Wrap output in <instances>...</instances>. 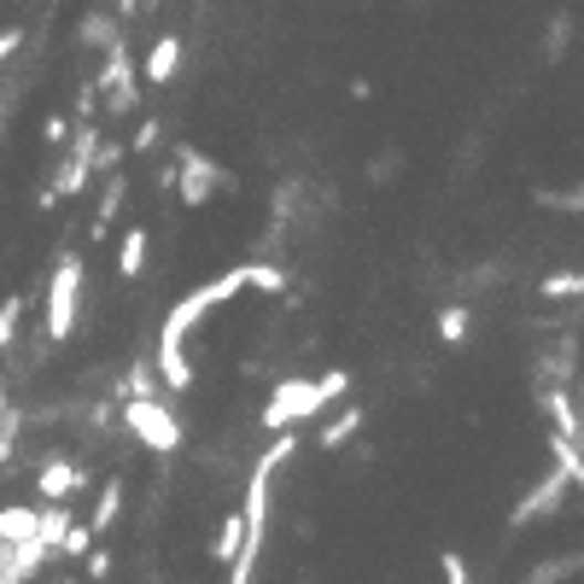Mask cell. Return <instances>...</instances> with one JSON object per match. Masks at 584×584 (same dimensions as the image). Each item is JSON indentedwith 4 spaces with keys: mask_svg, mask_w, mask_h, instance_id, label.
Segmentation results:
<instances>
[{
    "mask_svg": "<svg viewBox=\"0 0 584 584\" xmlns=\"http://www.w3.org/2000/svg\"><path fill=\"white\" fill-rule=\"evenodd\" d=\"M246 292V263L240 269H228V275H211L205 286H194L187 299H176L170 310H164V322H158V351H153V368H158V380L164 392H187L194 386V363H187V333H194L222 299H240Z\"/></svg>",
    "mask_w": 584,
    "mask_h": 584,
    "instance_id": "obj_1",
    "label": "cell"
},
{
    "mask_svg": "<svg viewBox=\"0 0 584 584\" xmlns=\"http://www.w3.org/2000/svg\"><path fill=\"white\" fill-rule=\"evenodd\" d=\"M351 392V374L345 368H327V374H286V380L269 392V404H263V432H286V427H299V421H316V415H327L333 404H340Z\"/></svg>",
    "mask_w": 584,
    "mask_h": 584,
    "instance_id": "obj_2",
    "label": "cell"
},
{
    "mask_svg": "<svg viewBox=\"0 0 584 584\" xmlns=\"http://www.w3.org/2000/svg\"><path fill=\"white\" fill-rule=\"evenodd\" d=\"M123 427L153 456L181 450V415L170 409V392H158V398H123Z\"/></svg>",
    "mask_w": 584,
    "mask_h": 584,
    "instance_id": "obj_3",
    "label": "cell"
},
{
    "mask_svg": "<svg viewBox=\"0 0 584 584\" xmlns=\"http://www.w3.org/2000/svg\"><path fill=\"white\" fill-rule=\"evenodd\" d=\"M82 281H88V269H82L76 252L59 258V269L48 275V316H41V340L65 345L76 333V310H82Z\"/></svg>",
    "mask_w": 584,
    "mask_h": 584,
    "instance_id": "obj_4",
    "label": "cell"
},
{
    "mask_svg": "<svg viewBox=\"0 0 584 584\" xmlns=\"http://www.w3.org/2000/svg\"><path fill=\"white\" fill-rule=\"evenodd\" d=\"M176 194L187 211H205L217 194H228L234 187V176H228V164H217L211 153H199V146H176Z\"/></svg>",
    "mask_w": 584,
    "mask_h": 584,
    "instance_id": "obj_5",
    "label": "cell"
},
{
    "mask_svg": "<svg viewBox=\"0 0 584 584\" xmlns=\"http://www.w3.org/2000/svg\"><path fill=\"white\" fill-rule=\"evenodd\" d=\"M94 94L106 100L112 117H129L135 112V59H129L123 41H112V48H106V65L94 71Z\"/></svg>",
    "mask_w": 584,
    "mask_h": 584,
    "instance_id": "obj_6",
    "label": "cell"
},
{
    "mask_svg": "<svg viewBox=\"0 0 584 584\" xmlns=\"http://www.w3.org/2000/svg\"><path fill=\"white\" fill-rule=\"evenodd\" d=\"M567 491H578V486H573V479L561 473V468H550V473L538 479V486H532V491L514 503V514H509V532H526V526H538L544 514H555V509H561V497H567Z\"/></svg>",
    "mask_w": 584,
    "mask_h": 584,
    "instance_id": "obj_7",
    "label": "cell"
},
{
    "mask_svg": "<svg viewBox=\"0 0 584 584\" xmlns=\"http://www.w3.org/2000/svg\"><path fill=\"white\" fill-rule=\"evenodd\" d=\"M35 486L48 503H71L76 491H88V468H76L65 450H48L41 456V468H35Z\"/></svg>",
    "mask_w": 584,
    "mask_h": 584,
    "instance_id": "obj_8",
    "label": "cell"
},
{
    "mask_svg": "<svg viewBox=\"0 0 584 584\" xmlns=\"http://www.w3.org/2000/svg\"><path fill=\"white\" fill-rule=\"evenodd\" d=\"M176 71H181V35H158L153 48H146V65H140L135 76H146L153 88H164Z\"/></svg>",
    "mask_w": 584,
    "mask_h": 584,
    "instance_id": "obj_9",
    "label": "cell"
},
{
    "mask_svg": "<svg viewBox=\"0 0 584 584\" xmlns=\"http://www.w3.org/2000/svg\"><path fill=\"white\" fill-rule=\"evenodd\" d=\"M363 421H368V415H363L357 404H345V398H340V415H333V421H322V432H316V445H322V450H345V445H351V438H357V432H363Z\"/></svg>",
    "mask_w": 584,
    "mask_h": 584,
    "instance_id": "obj_10",
    "label": "cell"
},
{
    "mask_svg": "<svg viewBox=\"0 0 584 584\" xmlns=\"http://www.w3.org/2000/svg\"><path fill=\"white\" fill-rule=\"evenodd\" d=\"M544 415L555 421L561 438H584L578 427V398H573V386H544Z\"/></svg>",
    "mask_w": 584,
    "mask_h": 584,
    "instance_id": "obj_11",
    "label": "cell"
},
{
    "mask_svg": "<svg viewBox=\"0 0 584 584\" xmlns=\"http://www.w3.org/2000/svg\"><path fill=\"white\" fill-rule=\"evenodd\" d=\"M146 252H153V240H146V228H123V240H117V275H123V281H140Z\"/></svg>",
    "mask_w": 584,
    "mask_h": 584,
    "instance_id": "obj_12",
    "label": "cell"
},
{
    "mask_svg": "<svg viewBox=\"0 0 584 584\" xmlns=\"http://www.w3.org/2000/svg\"><path fill=\"white\" fill-rule=\"evenodd\" d=\"M117 514H123V479H106V486H100V503H94V514L82 520V526H88L94 538H106V532L117 526Z\"/></svg>",
    "mask_w": 584,
    "mask_h": 584,
    "instance_id": "obj_13",
    "label": "cell"
},
{
    "mask_svg": "<svg viewBox=\"0 0 584 584\" xmlns=\"http://www.w3.org/2000/svg\"><path fill=\"white\" fill-rule=\"evenodd\" d=\"M123 194H129V176H123V170H112V176H106V194H100V205H94V228H88V234H94V246L106 240V228H112V217H117Z\"/></svg>",
    "mask_w": 584,
    "mask_h": 584,
    "instance_id": "obj_14",
    "label": "cell"
},
{
    "mask_svg": "<svg viewBox=\"0 0 584 584\" xmlns=\"http://www.w3.org/2000/svg\"><path fill=\"white\" fill-rule=\"evenodd\" d=\"M240 544H246V520H240V509H228V514H222V526H217V550H211V555L228 567V561L240 555Z\"/></svg>",
    "mask_w": 584,
    "mask_h": 584,
    "instance_id": "obj_15",
    "label": "cell"
},
{
    "mask_svg": "<svg viewBox=\"0 0 584 584\" xmlns=\"http://www.w3.org/2000/svg\"><path fill=\"white\" fill-rule=\"evenodd\" d=\"M468 333H473V310L468 304H445V310H438V340H445V345H462Z\"/></svg>",
    "mask_w": 584,
    "mask_h": 584,
    "instance_id": "obj_16",
    "label": "cell"
},
{
    "mask_svg": "<svg viewBox=\"0 0 584 584\" xmlns=\"http://www.w3.org/2000/svg\"><path fill=\"white\" fill-rule=\"evenodd\" d=\"M246 286H252V292H269V299H275V292L286 286V269H281V263H269V258H252V263H246Z\"/></svg>",
    "mask_w": 584,
    "mask_h": 584,
    "instance_id": "obj_17",
    "label": "cell"
},
{
    "mask_svg": "<svg viewBox=\"0 0 584 584\" xmlns=\"http://www.w3.org/2000/svg\"><path fill=\"white\" fill-rule=\"evenodd\" d=\"M550 456H555V468L573 479V486H584V456H578V438H561L550 432Z\"/></svg>",
    "mask_w": 584,
    "mask_h": 584,
    "instance_id": "obj_18",
    "label": "cell"
},
{
    "mask_svg": "<svg viewBox=\"0 0 584 584\" xmlns=\"http://www.w3.org/2000/svg\"><path fill=\"white\" fill-rule=\"evenodd\" d=\"M94 544H100V538H94L88 526H82V520H71V526H65V538H59V550H53V561H82Z\"/></svg>",
    "mask_w": 584,
    "mask_h": 584,
    "instance_id": "obj_19",
    "label": "cell"
},
{
    "mask_svg": "<svg viewBox=\"0 0 584 584\" xmlns=\"http://www.w3.org/2000/svg\"><path fill=\"white\" fill-rule=\"evenodd\" d=\"M82 41H88L94 53H106L112 41H123V30H117V18H106V12H94L88 24H82Z\"/></svg>",
    "mask_w": 584,
    "mask_h": 584,
    "instance_id": "obj_20",
    "label": "cell"
},
{
    "mask_svg": "<svg viewBox=\"0 0 584 584\" xmlns=\"http://www.w3.org/2000/svg\"><path fill=\"white\" fill-rule=\"evenodd\" d=\"M538 292H544V299H578V292H584V275H578V269H555V275L538 281Z\"/></svg>",
    "mask_w": 584,
    "mask_h": 584,
    "instance_id": "obj_21",
    "label": "cell"
},
{
    "mask_svg": "<svg viewBox=\"0 0 584 584\" xmlns=\"http://www.w3.org/2000/svg\"><path fill=\"white\" fill-rule=\"evenodd\" d=\"M158 392H164L158 368H153V363H135V368H129V392H123V398H158Z\"/></svg>",
    "mask_w": 584,
    "mask_h": 584,
    "instance_id": "obj_22",
    "label": "cell"
},
{
    "mask_svg": "<svg viewBox=\"0 0 584 584\" xmlns=\"http://www.w3.org/2000/svg\"><path fill=\"white\" fill-rule=\"evenodd\" d=\"M567 573H578V555H567V561H544V567H532L526 578H520V584H561V578H567Z\"/></svg>",
    "mask_w": 584,
    "mask_h": 584,
    "instance_id": "obj_23",
    "label": "cell"
},
{
    "mask_svg": "<svg viewBox=\"0 0 584 584\" xmlns=\"http://www.w3.org/2000/svg\"><path fill=\"white\" fill-rule=\"evenodd\" d=\"M18 322H24V299H7V304H0V351H12Z\"/></svg>",
    "mask_w": 584,
    "mask_h": 584,
    "instance_id": "obj_24",
    "label": "cell"
},
{
    "mask_svg": "<svg viewBox=\"0 0 584 584\" xmlns=\"http://www.w3.org/2000/svg\"><path fill=\"white\" fill-rule=\"evenodd\" d=\"M438 573H445V584H473V567H468L462 550H445V555H438Z\"/></svg>",
    "mask_w": 584,
    "mask_h": 584,
    "instance_id": "obj_25",
    "label": "cell"
},
{
    "mask_svg": "<svg viewBox=\"0 0 584 584\" xmlns=\"http://www.w3.org/2000/svg\"><path fill=\"white\" fill-rule=\"evenodd\" d=\"M82 573H88V584H106L112 578V550H88V555H82Z\"/></svg>",
    "mask_w": 584,
    "mask_h": 584,
    "instance_id": "obj_26",
    "label": "cell"
},
{
    "mask_svg": "<svg viewBox=\"0 0 584 584\" xmlns=\"http://www.w3.org/2000/svg\"><path fill=\"white\" fill-rule=\"evenodd\" d=\"M41 140H48V146H65V140H71V117H59V112L41 117Z\"/></svg>",
    "mask_w": 584,
    "mask_h": 584,
    "instance_id": "obj_27",
    "label": "cell"
},
{
    "mask_svg": "<svg viewBox=\"0 0 584 584\" xmlns=\"http://www.w3.org/2000/svg\"><path fill=\"white\" fill-rule=\"evenodd\" d=\"M164 140V129H158V117H146L140 129H135V140H129V153H153V146Z\"/></svg>",
    "mask_w": 584,
    "mask_h": 584,
    "instance_id": "obj_28",
    "label": "cell"
},
{
    "mask_svg": "<svg viewBox=\"0 0 584 584\" xmlns=\"http://www.w3.org/2000/svg\"><path fill=\"white\" fill-rule=\"evenodd\" d=\"M368 181H380V187H386V181H398V153H386L380 164H368Z\"/></svg>",
    "mask_w": 584,
    "mask_h": 584,
    "instance_id": "obj_29",
    "label": "cell"
},
{
    "mask_svg": "<svg viewBox=\"0 0 584 584\" xmlns=\"http://www.w3.org/2000/svg\"><path fill=\"white\" fill-rule=\"evenodd\" d=\"M567 24H573V18H555V30H550V48H544V59H561V48H567V35H573Z\"/></svg>",
    "mask_w": 584,
    "mask_h": 584,
    "instance_id": "obj_30",
    "label": "cell"
},
{
    "mask_svg": "<svg viewBox=\"0 0 584 584\" xmlns=\"http://www.w3.org/2000/svg\"><path fill=\"white\" fill-rule=\"evenodd\" d=\"M18 48H24V30H18V24H12V30H0V65H7Z\"/></svg>",
    "mask_w": 584,
    "mask_h": 584,
    "instance_id": "obj_31",
    "label": "cell"
},
{
    "mask_svg": "<svg viewBox=\"0 0 584 584\" xmlns=\"http://www.w3.org/2000/svg\"><path fill=\"white\" fill-rule=\"evenodd\" d=\"M12 106H18V88H12V94H0V135H7V117H12Z\"/></svg>",
    "mask_w": 584,
    "mask_h": 584,
    "instance_id": "obj_32",
    "label": "cell"
}]
</instances>
